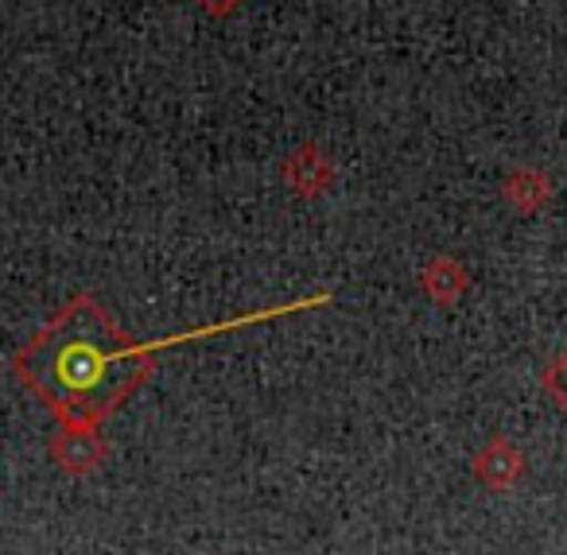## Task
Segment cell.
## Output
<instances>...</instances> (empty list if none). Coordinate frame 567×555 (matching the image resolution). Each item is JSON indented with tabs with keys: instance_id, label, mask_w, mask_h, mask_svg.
I'll list each match as a JSON object with an SVG mask.
<instances>
[{
	"instance_id": "obj_1",
	"label": "cell",
	"mask_w": 567,
	"mask_h": 555,
	"mask_svg": "<svg viewBox=\"0 0 567 555\" xmlns=\"http://www.w3.org/2000/svg\"><path fill=\"white\" fill-rule=\"evenodd\" d=\"M331 304V291L323 296L296 299V304L272 307V311H252L241 319L218 322L206 330H187L179 338H156V342H136L113 322V315L97 304V296L79 291L66 299L32 338L12 358V373L20 384L35 392L51 408L59 423H97L102 428L136 389L156 369V353L164 346L190 342V338H210L221 330L249 327L260 319H276L288 311H308V307Z\"/></svg>"
},
{
	"instance_id": "obj_2",
	"label": "cell",
	"mask_w": 567,
	"mask_h": 555,
	"mask_svg": "<svg viewBox=\"0 0 567 555\" xmlns=\"http://www.w3.org/2000/svg\"><path fill=\"white\" fill-rule=\"evenodd\" d=\"M48 454L63 474L86 477L110 459V443H105L97 423H59L55 435L48 443Z\"/></svg>"
},
{
	"instance_id": "obj_3",
	"label": "cell",
	"mask_w": 567,
	"mask_h": 555,
	"mask_svg": "<svg viewBox=\"0 0 567 555\" xmlns=\"http://www.w3.org/2000/svg\"><path fill=\"white\" fill-rule=\"evenodd\" d=\"M471 474L478 477L486 490L505 493V490H517L528 474V459L509 435H489L486 443L474 451L471 459Z\"/></svg>"
},
{
	"instance_id": "obj_4",
	"label": "cell",
	"mask_w": 567,
	"mask_h": 555,
	"mask_svg": "<svg viewBox=\"0 0 567 555\" xmlns=\"http://www.w3.org/2000/svg\"><path fill=\"white\" fill-rule=\"evenodd\" d=\"M420 288H424V296L432 299L435 307H455L458 299L466 296V288H471V273H466V265L458 257L440 253V257L427 260L424 273H420Z\"/></svg>"
},
{
	"instance_id": "obj_5",
	"label": "cell",
	"mask_w": 567,
	"mask_h": 555,
	"mask_svg": "<svg viewBox=\"0 0 567 555\" xmlns=\"http://www.w3.org/2000/svg\"><path fill=\"white\" fill-rule=\"evenodd\" d=\"M284 179H288V187L296 191V195H319V191H327V183H331V164H327L323 156H316V152H300V156L288 160V167H284Z\"/></svg>"
},
{
	"instance_id": "obj_6",
	"label": "cell",
	"mask_w": 567,
	"mask_h": 555,
	"mask_svg": "<svg viewBox=\"0 0 567 555\" xmlns=\"http://www.w3.org/2000/svg\"><path fill=\"white\" fill-rule=\"evenodd\" d=\"M548 195H551V187L544 172H517L505 179V198H509V206L520 214H536L548 203Z\"/></svg>"
},
{
	"instance_id": "obj_7",
	"label": "cell",
	"mask_w": 567,
	"mask_h": 555,
	"mask_svg": "<svg viewBox=\"0 0 567 555\" xmlns=\"http://www.w3.org/2000/svg\"><path fill=\"white\" fill-rule=\"evenodd\" d=\"M540 384H544V392L559 404V412L567 415V346L548 361V366H544Z\"/></svg>"
},
{
	"instance_id": "obj_8",
	"label": "cell",
	"mask_w": 567,
	"mask_h": 555,
	"mask_svg": "<svg viewBox=\"0 0 567 555\" xmlns=\"http://www.w3.org/2000/svg\"><path fill=\"white\" fill-rule=\"evenodd\" d=\"M198 4H203L210 17H229V12H234L241 0H198Z\"/></svg>"
}]
</instances>
